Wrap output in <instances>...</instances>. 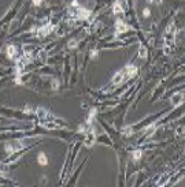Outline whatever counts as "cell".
Masks as SVG:
<instances>
[{
  "mask_svg": "<svg viewBox=\"0 0 185 187\" xmlns=\"http://www.w3.org/2000/svg\"><path fill=\"white\" fill-rule=\"evenodd\" d=\"M175 25L174 23H170V25L166 28L163 34V43H165V51L166 53H169L174 45V40H175Z\"/></svg>",
  "mask_w": 185,
  "mask_h": 187,
  "instance_id": "1",
  "label": "cell"
},
{
  "mask_svg": "<svg viewBox=\"0 0 185 187\" xmlns=\"http://www.w3.org/2000/svg\"><path fill=\"white\" fill-rule=\"evenodd\" d=\"M96 141V134H95V131L93 130H89L88 133H85V146L91 148L93 144Z\"/></svg>",
  "mask_w": 185,
  "mask_h": 187,
  "instance_id": "5",
  "label": "cell"
},
{
  "mask_svg": "<svg viewBox=\"0 0 185 187\" xmlns=\"http://www.w3.org/2000/svg\"><path fill=\"white\" fill-rule=\"evenodd\" d=\"M124 81H125V77H124V74H122V71H119V72H117V74L113 77V83H114L115 86H118V85H121V83H124Z\"/></svg>",
  "mask_w": 185,
  "mask_h": 187,
  "instance_id": "8",
  "label": "cell"
},
{
  "mask_svg": "<svg viewBox=\"0 0 185 187\" xmlns=\"http://www.w3.org/2000/svg\"><path fill=\"white\" fill-rule=\"evenodd\" d=\"M33 1V4H34V6H40V4L43 3V0H32Z\"/></svg>",
  "mask_w": 185,
  "mask_h": 187,
  "instance_id": "17",
  "label": "cell"
},
{
  "mask_svg": "<svg viewBox=\"0 0 185 187\" xmlns=\"http://www.w3.org/2000/svg\"><path fill=\"white\" fill-rule=\"evenodd\" d=\"M69 48H70V49L77 48V40H70V41H69Z\"/></svg>",
  "mask_w": 185,
  "mask_h": 187,
  "instance_id": "14",
  "label": "cell"
},
{
  "mask_svg": "<svg viewBox=\"0 0 185 187\" xmlns=\"http://www.w3.org/2000/svg\"><path fill=\"white\" fill-rule=\"evenodd\" d=\"M37 161H39L40 165H47V162H48V160H47V156L44 154V153H40L39 157H37Z\"/></svg>",
  "mask_w": 185,
  "mask_h": 187,
  "instance_id": "12",
  "label": "cell"
},
{
  "mask_svg": "<svg viewBox=\"0 0 185 187\" xmlns=\"http://www.w3.org/2000/svg\"><path fill=\"white\" fill-rule=\"evenodd\" d=\"M130 26L128 25V23H125L124 21H121V19H118L117 22H115V33L117 34H121V33L124 32H128V30H130Z\"/></svg>",
  "mask_w": 185,
  "mask_h": 187,
  "instance_id": "4",
  "label": "cell"
},
{
  "mask_svg": "<svg viewBox=\"0 0 185 187\" xmlns=\"http://www.w3.org/2000/svg\"><path fill=\"white\" fill-rule=\"evenodd\" d=\"M143 15H144V17H150V10H148V8H144V11H143Z\"/></svg>",
  "mask_w": 185,
  "mask_h": 187,
  "instance_id": "16",
  "label": "cell"
},
{
  "mask_svg": "<svg viewBox=\"0 0 185 187\" xmlns=\"http://www.w3.org/2000/svg\"><path fill=\"white\" fill-rule=\"evenodd\" d=\"M137 71H139V68L136 67L135 64H128V66H125V68L122 70V74H124L125 79H130V78H133L136 74H137Z\"/></svg>",
  "mask_w": 185,
  "mask_h": 187,
  "instance_id": "3",
  "label": "cell"
},
{
  "mask_svg": "<svg viewBox=\"0 0 185 187\" xmlns=\"http://www.w3.org/2000/svg\"><path fill=\"white\" fill-rule=\"evenodd\" d=\"M69 14L74 18V19L84 21V19H88V18L91 17V11L84 8L82 6H80V4L74 0V1L71 3V8H70V11H69Z\"/></svg>",
  "mask_w": 185,
  "mask_h": 187,
  "instance_id": "2",
  "label": "cell"
},
{
  "mask_svg": "<svg viewBox=\"0 0 185 187\" xmlns=\"http://www.w3.org/2000/svg\"><path fill=\"white\" fill-rule=\"evenodd\" d=\"M147 55H148V51H147V48L143 44H140L139 45V56L141 57V59H146Z\"/></svg>",
  "mask_w": 185,
  "mask_h": 187,
  "instance_id": "10",
  "label": "cell"
},
{
  "mask_svg": "<svg viewBox=\"0 0 185 187\" xmlns=\"http://www.w3.org/2000/svg\"><path fill=\"white\" fill-rule=\"evenodd\" d=\"M15 55H17V48H15L14 45H8L7 46V56L10 57V59H12Z\"/></svg>",
  "mask_w": 185,
  "mask_h": 187,
  "instance_id": "11",
  "label": "cell"
},
{
  "mask_svg": "<svg viewBox=\"0 0 185 187\" xmlns=\"http://www.w3.org/2000/svg\"><path fill=\"white\" fill-rule=\"evenodd\" d=\"M122 134L125 135V137H126V135H132V127H128V128H124V130H122Z\"/></svg>",
  "mask_w": 185,
  "mask_h": 187,
  "instance_id": "15",
  "label": "cell"
},
{
  "mask_svg": "<svg viewBox=\"0 0 185 187\" xmlns=\"http://www.w3.org/2000/svg\"><path fill=\"white\" fill-rule=\"evenodd\" d=\"M132 159L135 160V161L140 160L141 159V152H140V150H135V152H132Z\"/></svg>",
  "mask_w": 185,
  "mask_h": 187,
  "instance_id": "13",
  "label": "cell"
},
{
  "mask_svg": "<svg viewBox=\"0 0 185 187\" xmlns=\"http://www.w3.org/2000/svg\"><path fill=\"white\" fill-rule=\"evenodd\" d=\"M91 53H92V57H96V55H97V51H92V52H91Z\"/></svg>",
  "mask_w": 185,
  "mask_h": 187,
  "instance_id": "18",
  "label": "cell"
},
{
  "mask_svg": "<svg viewBox=\"0 0 185 187\" xmlns=\"http://www.w3.org/2000/svg\"><path fill=\"white\" fill-rule=\"evenodd\" d=\"M113 12H114L115 15H119V14H122V12H124V7H122L121 1H117V3L113 6Z\"/></svg>",
  "mask_w": 185,
  "mask_h": 187,
  "instance_id": "9",
  "label": "cell"
},
{
  "mask_svg": "<svg viewBox=\"0 0 185 187\" xmlns=\"http://www.w3.org/2000/svg\"><path fill=\"white\" fill-rule=\"evenodd\" d=\"M53 29H55V25H51V23H48V25L43 26V28H40L37 32H39V34H41V36H48V34H51V32H52Z\"/></svg>",
  "mask_w": 185,
  "mask_h": 187,
  "instance_id": "7",
  "label": "cell"
},
{
  "mask_svg": "<svg viewBox=\"0 0 185 187\" xmlns=\"http://www.w3.org/2000/svg\"><path fill=\"white\" fill-rule=\"evenodd\" d=\"M182 101H184V93H181V92H178V93H175L173 97H171V105L174 107H180L182 104Z\"/></svg>",
  "mask_w": 185,
  "mask_h": 187,
  "instance_id": "6",
  "label": "cell"
}]
</instances>
